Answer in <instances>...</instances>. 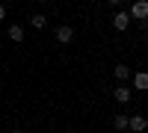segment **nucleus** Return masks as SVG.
Masks as SVG:
<instances>
[{
    "label": "nucleus",
    "mask_w": 148,
    "mask_h": 133,
    "mask_svg": "<svg viewBox=\"0 0 148 133\" xmlns=\"http://www.w3.org/2000/svg\"><path fill=\"white\" fill-rule=\"evenodd\" d=\"M127 15H130L133 21H145V18H148V0H136V3L130 6Z\"/></svg>",
    "instance_id": "obj_1"
},
{
    "label": "nucleus",
    "mask_w": 148,
    "mask_h": 133,
    "mask_svg": "<svg viewBox=\"0 0 148 133\" xmlns=\"http://www.w3.org/2000/svg\"><path fill=\"white\" fill-rule=\"evenodd\" d=\"M113 27H116L119 33H125V30L130 27V15H127V12H116V18H113Z\"/></svg>",
    "instance_id": "obj_2"
},
{
    "label": "nucleus",
    "mask_w": 148,
    "mask_h": 133,
    "mask_svg": "<svg viewBox=\"0 0 148 133\" xmlns=\"http://www.w3.org/2000/svg\"><path fill=\"white\" fill-rule=\"evenodd\" d=\"M71 39H74V30L68 27V24H62V27H56V42H59V44H68Z\"/></svg>",
    "instance_id": "obj_3"
},
{
    "label": "nucleus",
    "mask_w": 148,
    "mask_h": 133,
    "mask_svg": "<svg viewBox=\"0 0 148 133\" xmlns=\"http://www.w3.org/2000/svg\"><path fill=\"white\" fill-rule=\"evenodd\" d=\"M130 80H133V89H139V92L148 89V71H136V74H130Z\"/></svg>",
    "instance_id": "obj_4"
},
{
    "label": "nucleus",
    "mask_w": 148,
    "mask_h": 133,
    "mask_svg": "<svg viewBox=\"0 0 148 133\" xmlns=\"http://www.w3.org/2000/svg\"><path fill=\"white\" fill-rule=\"evenodd\" d=\"M127 127H130V130H136V133H142V130H148V118H145V115H130Z\"/></svg>",
    "instance_id": "obj_5"
},
{
    "label": "nucleus",
    "mask_w": 148,
    "mask_h": 133,
    "mask_svg": "<svg viewBox=\"0 0 148 133\" xmlns=\"http://www.w3.org/2000/svg\"><path fill=\"white\" fill-rule=\"evenodd\" d=\"M113 98H116L119 104H127V101H130V89H127V86H116V89H113Z\"/></svg>",
    "instance_id": "obj_6"
},
{
    "label": "nucleus",
    "mask_w": 148,
    "mask_h": 133,
    "mask_svg": "<svg viewBox=\"0 0 148 133\" xmlns=\"http://www.w3.org/2000/svg\"><path fill=\"white\" fill-rule=\"evenodd\" d=\"M113 77H116V80H121V83H125V80H130V68L119 62V65L113 68Z\"/></svg>",
    "instance_id": "obj_7"
},
{
    "label": "nucleus",
    "mask_w": 148,
    "mask_h": 133,
    "mask_svg": "<svg viewBox=\"0 0 148 133\" xmlns=\"http://www.w3.org/2000/svg\"><path fill=\"white\" fill-rule=\"evenodd\" d=\"M9 39L12 42H24V27H21V24H12V27H9Z\"/></svg>",
    "instance_id": "obj_8"
},
{
    "label": "nucleus",
    "mask_w": 148,
    "mask_h": 133,
    "mask_svg": "<svg viewBox=\"0 0 148 133\" xmlns=\"http://www.w3.org/2000/svg\"><path fill=\"white\" fill-rule=\"evenodd\" d=\"M127 121H130V115H121V113L113 115V127L116 130H127Z\"/></svg>",
    "instance_id": "obj_9"
},
{
    "label": "nucleus",
    "mask_w": 148,
    "mask_h": 133,
    "mask_svg": "<svg viewBox=\"0 0 148 133\" xmlns=\"http://www.w3.org/2000/svg\"><path fill=\"white\" fill-rule=\"evenodd\" d=\"M30 24H33L36 30H45V27H47V18H45V15H33V21H30Z\"/></svg>",
    "instance_id": "obj_10"
},
{
    "label": "nucleus",
    "mask_w": 148,
    "mask_h": 133,
    "mask_svg": "<svg viewBox=\"0 0 148 133\" xmlns=\"http://www.w3.org/2000/svg\"><path fill=\"white\" fill-rule=\"evenodd\" d=\"M6 18V6H0V21H3Z\"/></svg>",
    "instance_id": "obj_11"
},
{
    "label": "nucleus",
    "mask_w": 148,
    "mask_h": 133,
    "mask_svg": "<svg viewBox=\"0 0 148 133\" xmlns=\"http://www.w3.org/2000/svg\"><path fill=\"white\" fill-rule=\"evenodd\" d=\"M145 30H148V18H145Z\"/></svg>",
    "instance_id": "obj_12"
},
{
    "label": "nucleus",
    "mask_w": 148,
    "mask_h": 133,
    "mask_svg": "<svg viewBox=\"0 0 148 133\" xmlns=\"http://www.w3.org/2000/svg\"><path fill=\"white\" fill-rule=\"evenodd\" d=\"M12 133H21V130H12Z\"/></svg>",
    "instance_id": "obj_13"
}]
</instances>
